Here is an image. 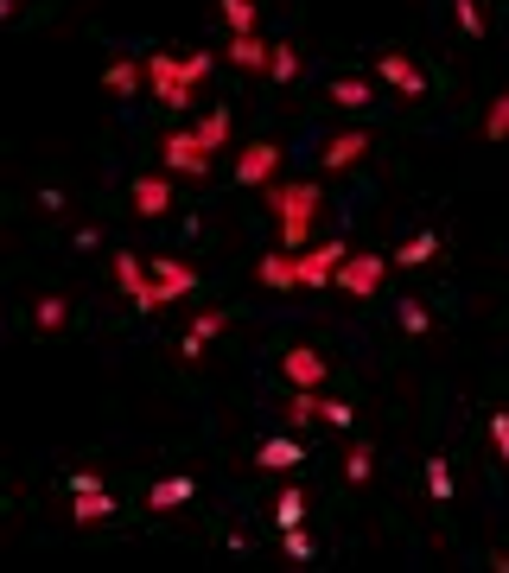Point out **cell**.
Listing matches in <instances>:
<instances>
[{
    "mask_svg": "<svg viewBox=\"0 0 509 573\" xmlns=\"http://www.w3.org/2000/svg\"><path fill=\"white\" fill-rule=\"evenodd\" d=\"M223 325H230V312H198V325H191V332H185V344H179V357H191V363H198V357H204V344L217 338Z\"/></svg>",
    "mask_w": 509,
    "mask_h": 573,
    "instance_id": "obj_15",
    "label": "cell"
},
{
    "mask_svg": "<svg viewBox=\"0 0 509 573\" xmlns=\"http://www.w3.org/2000/svg\"><path fill=\"white\" fill-rule=\"evenodd\" d=\"M363 153H370V134H363V128H350V134H331L319 160H325V172H350V166L363 160Z\"/></svg>",
    "mask_w": 509,
    "mask_h": 573,
    "instance_id": "obj_10",
    "label": "cell"
},
{
    "mask_svg": "<svg viewBox=\"0 0 509 573\" xmlns=\"http://www.w3.org/2000/svg\"><path fill=\"white\" fill-rule=\"evenodd\" d=\"M274 523H280V529H300V523H306V491H280Z\"/></svg>",
    "mask_w": 509,
    "mask_h": 573,
    "instance_id": "obj_24",
    "label": "cell"
},
{
    "mask_svg": "<svg viewBox=\"0 0 509 573\" xmlns=\"http://www.w3.org/2000/svg\"><path fill=\"white\" fill-rule=\"evenodd\" d=\"M191 287H198V268H185L179 255H153V312L172 306V300L191 293Z\"/></svg>",
    "mask_w": 509,
    "mask_h": 573,
    "instance_id": "obj_4",
    "label": "cell"
},
{
    "mask_svg": "<svg viewBox=\"0 0 509 573\" xmlns=\"http://www.w3.org/2000/svg\"><path fill=\"white\" fill-rule=\"evenodd\" d=\"M261 191H268V211L280 217V249L300 255L306 236H312V223H319V211H325V191L312 179H300V185H261Z\"/></svg>",
    "mask_w": 509,
    "mask_h": 573,
    "instance_id": "obj_1",
    "label": "cell"
},
{
    "mask_svg": "<svg viewBox=\"0 0 509 573\" xmlns=\"http://www.w3.org/2000/svg\"><path fill=\"white\" fill-rule=\"evenodd\" d=\"M261 281H268V287H300V255H293V249L268 255V262H261Z\"/></svg>",
    "mask_w": 509,
    "mask_h": 573,
    "instance_id": "obj_19",
    "label": "cell"
},
{
    "mask_svg": "<svg viewBox=\"0 0 509 573\" xmlns=\"http://www.w3.org/2000/svg\"><path fill=\"white\" fill-rule=\"evenodd\" d=\"M160 160H166V172H179V179H204V172H210V147L198 141V128H179V134H166V141H160Z\"/></svg>",
    "mask_w": 509,
    "mask_h": 573,
    "instance_id": "obj_3",
    "label": "cell"
},
{
    "mask_svg": "<svg viewBox=\"0 0 509 573\" xmlns=\"http://www.w3.org/2000/svg\"><path fill=\"white\" fill-rule=\"evenodd\" d=\"M319 408H325V395H319V389H293L287 421H293V427H306V421H319Z\"/></svg>",
    "mask_w": 509,
    "mask_h": 573,
    "instance_id": "obj_22",
    "label": "cell"
},
{
    "mask_svg": "<svg viewBox=\"0 0 509 573\" xmlns=\"http://www.w3.org/2000/svg\"><path fill=\"white\" fill-rule=\"evenodd\" d=\"M223 58L236 64V71H268V58H274V45H261V32H236L230 51Z\"/></svg>",
    "mask_w": 509,
    "mask_h": 573,
    "instance_id": "obj_14",
    "label": "cell"
},
{
    "mask_svg": "<svg viewBox=\"0 0 509 573\" xmlns=\"http://www.w3.org/2000/svg\"><path fill=\"white\" fill-rule=\"evenodd\" d=\"M484 134H490V141H509V96H497V102H490V115H484Z\"/></svg>",
    "mask_w": 509,
    "mask_h": 573,
    "instance_id": "obj_31",
    "label": "cell"
},
{
    "mask_svg": "<svg viewBox=\"0 0 509 573\" xmlns=\"http://www.w3.org/2000/svg\"><path fill=\"white\" fill-rule=\"evenodd\" d=\"M64 319H70V306L58 300V293H51V300H39V306H32V325H39V332H64Z\"/></svg>",
    "mask_w": 509,
    "mask_h": 573,
    "instance_id": "obj_25",
    "label": "cell"
},
{
    "mask_svg": "<svg viewBox=\"0 0 509 573\" xmlns=\"http://www.w3.org/2000/svg\"><path fill=\"white\" fill-rule=\"evenodd\" d=\"M115 281L140 312H153V281H147V262H140V255H115Z\"/></svg>",
    "mask_w": 509,
    "mask_h": 573,
    "instance_id": "obj_11",
    "label": "cell"
},
{
    "mask_svg": "<svg viewBox=\"0 0 509 573\" xmlns=\"http://www.w3.org/2000/svg\"><path fill=\"white\" fill-rule=\"evenodd\" d=\"M350 262V249H344V242L338 236H331V242H312V249L300 255V287H325V281H338V268Z\"/></svg>",
    "mask_w": 509,
    "mask_h": 573,
    "instance_id": "obj_5",
    "label": "cell"
},
{
    "mask_svg": "<svg viewBox=\"0 0 509 573\" xmlns=\"http://www.w3.org/2000/svg\"><path fill=\"white\" fill-rule=\"evenodd\" d=\"M198 141H204L210 153H217L223 141H230V109H210V115L198 121Z\"/></svg>",
    "mask_w": 509,
    "mask_h": 573,
    "instance_id": "obj_23",
    "label": "cell"
},
{
    "mask_svg": "<svg viewBox=\"0 0 509 573\" xmlns=\"http://www.w3.org/2000/svg\"><path fill=\"white\" fill-rule=\"evenodd\" d=\"M490 440H497V453L509 459V414H490Z\"/></svg>",
    "mask_w": 509,
    "mask_h": 573,
    "instance_id": "obj_35",
    "label": "cell"
},
{
    "mask_svg": "<svg viewBox=\"0 0 509 573\" xmlns=\"http://www.w3.org/2000/svg\"><path fill=\"white\" fill-rule=\"evenodd\" d=\"M427 497L433 503H452V465L446 459H427Z\"/></svg>",
    "mask_w": 509,
    "mask_h": 573,
    "instance_id": "obj_26",
    "label": "cell"
},
{
    "mask_svg": "<svg viewBox=\"0 0 509 573\" xmlns=\"http://www.w3.org/2000/svg\"><path fill=\"white\" fill-rule=\"evenodd\" d=\"M287 561H312V542L300 529H287Z\"/></svg>",
    "mask_w": 509,
    "mask_h": 573,
    "instance_id": "obj_34",
    "label": "cell"
},
{
    "mask_svg": "<svg viewBox=\"0 0 509 573\" xmlns=\"http://www.w3.org/2000/svg\"><path fill=\"white\" fill-rule=\"evenodd\" d=\"M427 325H433V319H427V306H414V300L401 306V332H408V338H420V332H427Z\"/></svg>",
    "mask_w": 509,
    "mask_h": 573,
    "instance_id": "obj_33",
    "label": "cell"
},
{
    "mask_svg": "<svg viewBox=\"0 0 509 573\" xmlns=\"http://www.w3.org/2000/svg\"><path fill=\"white\" fill-rule=\"evenodd\" d=\"M395 255H350V262L338 268V287L344 293H357V300H370V293L382 287V274H389Z\"/></svg>",
    "mask_w": 509,
    "mask_h": 573,
    "instance_id": "obj_6",
    "label": "cell"
},
{
    "mask_svg": "<svg viewBox=\"0 0 509 573\" xmlns=\"http://www.w3.org/2000/svg\"><path fill=\"white\" fill-rule=\"evenodd\" d=\"M370 472H376V453H370V446L344 453V478H350V484H370Z\"/></svg>",
    "mask_w": 509,
    "mask_h": 573,
    "instance_id": "obj_29",
    "label": "cell"
},
{
    "mask_svg": "<svg viewBox=\"0 0 509 573\" xmlns=\"http://www.w3.org/2000/svg\"><path fill=\"white\" fill-rule=\"evenodd\" d=\"M134 211H140V217H166V211H172V179H166V172L134 179Z\"/></svg>",
    "mask_w": 509,
    "mask_h": 573,
    "instance_id": "obj_13",
    "label": "cell"
},
{
    "mask_svg": "<svg viewBox=\"0 0 509 573\" xmlns=\"http://www.w3.org/2000/svg\"><path fill=\"white\" fill-rule=\"evenodd\" d=\"M255 465L261 472H293V465H306V446L293 440V433H274V440L255 446Z\"/></svg>",
    "mask_w": 509,
    "mask_h": 573,
    "instance_id": "obj_9",
    "label": "cell"
},
{
    "mask_svg": "<svg viewBox=\"0 0 509 573\" xmlns=\"http://www.w3.org/2000/svg\"><path fill=\"white\" fill-rule=\"evenodd\" d=\"M331 102H338V109H370L376 90L363 77H331Z\"/></svg>",
    "mask_w": 509,
    "mask_h": 573,
    "instance_id": "obj_20",
    "label": "cell"
},
{
    "mask_svg": "<svg viewBox=\"0 0 509 573\" xmlns=\"http://www.w3.org/2000/svg\"><path fill=\"white\" fill-rule=\"evenodd\" d=\"M274 172H280V147H274V141H255V147L236 153V179H242V185L261 191V185H274Z\"/></svg>",
    "mask_w": 509,
    "mask_h": 573,
    "instance_id": "obj_7",
    "label": "cell"
},
{
    "mask_svg": "<svg viewBox=\"0 0 509 573\" xmlns=\"http://www.w3.org/2000/svg\"><path fill=\"white\" fill-rule=\"evenodd\" d=\"M268 77H274V83H293V77H300V51H293V45H274Z\"/></svg>",
    "mask_w": 509,
    "mask_h": 573,
    "instance_id": "obj_27",
    "label": "cell"
},
{
    "mask_svg": "<svg viewBox=\"0 0 509 573\" xmlns=\"http://www.w3.org/2000/svg\"><path fill=\"white\" fill-rule=\"evenodd\" d=\"M147 90H153V102H166V109H191V71H185V58H172V51H147Z\"/></svg>",
    "mask_w": 509,
    "mask_h": 573,
    "instance_id": "obj_2",
    "label": "cell"
},
{
    "mask_svg": "<svg viewBox=\"0 0 509 573\" xmlns=\"http://www.w3.org/2000/svg\"><path fill=\"white\" fill-rule=\"evenodd\" d=\"M70 516H77V523H109V516H115V497H109V491H77Z\"/></svg>",
    "mask_w": 509,
    "mask_h": 573,
    "instance_id": "obj_21",
    "label": "cell"
},
{
    "mask_svg": "<svg viewBox=\"0 0 509 573\" xmlns=\"http://www.w3.org/2000/svg\"><path fill=\"white\" fill-rule=\"evenodd\" d=\"M280 370H287L293 389H319V382H325V357H319V351H306V344H293V351L280 357Z\"/></svg>",
    "mask_w": 509,
    "mask_h": 573,
    "instance_id": "obj_12",
    "label": "cell"
},
{
    "mask_svg": "<svg viewBox=\"0 0 509 573\" xmlns=\"http://www.w3.org/2000/svg\"><path fill=\"white\" fill-rule=\"evenodd\" d=\"M433 255H440V230H420V236H408V242L395 249V262H401V268H427Z\"/></svg>",
    "mask_w": 509,
    "mask_h": 573,
    "instance_id": "obj_18",
    "label": "cell"
},
{
    "mask_svg": "<svg viewBox=\"0 0 509 573\" xmlns=\"http://www.w3.org/2000/svg\"><path fill=\"white\" fill-rule=\"evenodd\" d=\"M223 20L230 32H255V0H223Z\"/></svg>",
    "mask_w": 509,
    "mask_h": 573,
    "instance_id": "obj_30",
    "label": "cell"
},
{
    "mask_svg": "<svg viewBox=\"0 0 509 573\" xmlns=\"http://www.w3.org/2000/svg\"><path fill=\"white\" fill-rule=\"evenodd\" d=\"M102 83H109V96H134L140 83H147V64H140V58H115Z\"/></svg>",
    "mask_w": 509,
    "mask_h": 573,
    "instance_id": "obj_17",
    "label": "cell"
},
{
    "mask_svg": "<svg viewBox=\"0 0 509 573\" xmlns=\"http://www.w3.org/2000/svg\"><path fill=\"white\" fill-rule=\"evenodd\" d=\"M376 77L389 83V90H401V96H427V77H420V64L401 58V51H376Z\"/></svg>",
    "mask_w": 509,
    "mask_h": 573,
    "instance_id": "obj_8",
    "label": "cell"
},
{
    "mask_svg": "<svg viewBox=\"0 0 509 573\" xmlns=\"http://www.w3.org/2000/svg\"><path fill=\"white\" fill-rule=\"evenodd\" d=\"M319 421H331V427H357V408H350V402H331V395H325Z\"/></svg>",
    "mask_w": 509,
    "mask_h": 573,
    "instance_id": "obj_32",
    "label": "cell"
},
{
    "mask_svg": "<svg viewBox=\"0 0 509 573\" xmlns=\"http://www.w3.org/2000/svg\"><path fill=\"white\" fill-rule=\"evenodd\" d=\"M191 497H198V484H191V478H160L147 491V510H185Z\"/></svg>",
    "mask_w": 509,
    "mask_h": 573,
    "instance_id": "obj_16",
    "label": "cell"
},
{
    "mask_svg": "<svg viewBox=\"0 0 509 573\" xmlns=\"http://www.w3.org/2000/svg\"><path fill=\"white\" fill-rule=\"evenodd\" d=\"M452 13H459L465 39H484V7H478V0H452Z\"/></svg>",
    "mask_w": 509,
    "mask_h": 573,
    "instance_id": "obj_28",
    "label": "cell"
}]
</instances>
